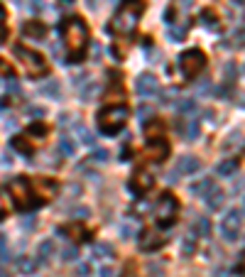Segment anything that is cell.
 Masks as SVG:
<instances>
[{"label": "cell", "instance_id": "cell-1", "mask_svg": "<svg viewBox=\"0 0 245 277\" xmlns=\"http://www.w3.org/2000/svg\"><path fill=\"white\" fill-rule=\"evenodd\" d=\"M61 37L66 47V59L69 61H81L84 52L89 47V27L81 18H66L61 25Z\"/></svg>", "mask_w": 245, "mask_h": 277}, {"label": "cell", "instance_id": "cell-2", "mask_svg": "<svg viewBox=\"0 0 245 277\" xmlns=\"http://www.w3.org/2000/svg\"><path fill=\"white\" fill-rule=\"evenodd\" d=\"M8 189H10V194L15 199V206L20 211H30V209H35V206L42 203V199L32 194V182L27 177H13L8 182Z\"/></svg>", "mask_w": 245, "mask_h": 277}, {"label": "cell", "instance_id": "cell-3", "mask_svg": "<svg viewBox=\"0 0 245 277\" xmlns=\"http://www.w3.org/2000/svg\"><path fill=\"white\" fill-rule=\"evenodd\" d=\"M142 13V3L140 0H128L113 18V30L120 35H132L137 27V18Z\"/></svg>", "mask_w": 245, "mask_h": 277}, {"label": "cell", "instance_id": "cell-4", "mask_svg": "<svg viewBox=\"0 0 245 277\" xmlns=\"http://www.w3.org/2000/svg\"><path fill=\"white\" fill-rule=\"evenodd\" d=\"M13 52H15V56L20 59V64L25 66L27 76L37 79V76H44L47 72H49V66H47L44 56L39 54V52H35V49H30V47H22V44H18Z\"/></svg>", "mask_w": 245, "mask_h": 277}, {"label": "cell", "instance_id": "cell-5", "mask_svg": "<svg viewBox=\"0 0 245 277\" xmlns=\"http://www.w3.org/2000/svg\"><path fill=\"white\" fill-rule=\"evenodd\" d=\"M128 120V108L125 106H108L98 113V130L106 135H115Z\"/></svg>", "mask_w": 245, "mask_h": 277}, {"label": "cell", "instance_id": "cell-6", "mask_svg": "<svg viewBox=\"0 0 245 277\" xmlns=\"http://www.w3.org/2000/svg\"><path fill=\"white\" fill-rule=\"evenodd\" d=\"M204 66H206V56H204L201 49H187L184 54L179 56V72L189 81H194L196 76L201 74Z\"/></svg>", "mask_w": 245, "mask_h": 277}, {"label": "cell", "instance_id": "cell-7", "mask_svg": "<svg viewBox=\"0 0 245 277\" xmlns=\"http://www.w3.org/2000/svg\"><path fill=\"white\" fill-rule=\"evenodd\" d=\"M177 214H179V201L172 194H162L154 203V221L159 226H172L177 221Z\"/></svg>", "mask_w": 245, "mask_h": 277}, {"label": "cell", "instance_id": "cell-8", "mask_svg": "<svg viewBox=\"0 0 245 277\" xmlns=\"http://www.w3.org/2000/svg\"><path fill=\"white\" fill-rule=\"evenodd\" d=\"M240 228H243V209L228 211L223 223H221V236H223V240H228V243L238 240L240 238Z\"/></svg>", "mask_w": 245, "mask_h": 277}, {"label": "cell", "instance_id": "cell-9", "mask_svg": "<svg viewBox=\"0 0 245 277\" xmlns=\"http://www.w3.org/2000/svg\"><path fill=\"white\" fill-rule=\"evenodd\" d=\"M145 155L150 157L152 162H165V157L170 155V143L165 135H150L147 145H145Z\"/></svg>", "mask_w": 245, "mask_h": 277}, {"label": "cell", "instance_id": "cell-10", "mask_svg": "<svg viewBox=\"0 0 245 277\" xmlns=\"http://www.w3.org/2000/svg\"><path fill=\"white\" fill-rule=\"evenodd\" d=\"M167 243V238L162 236V233H157V231H142V236L137 240V245H140V250H157V248H162Z\"/></svg>", "mask_w": 245, "mask_h": 277}, {"label": "cell", "instance_id": "cell-11", "mask_svg": "<svg viewBox=\"0 0 245 277\" xmlns=\"http://www.w3.org/2000/svg\"><path fill=\"white\" fill-rule=\"evenodd\" d=\"M152 184H154V179L150 177V172H145V169H137L130 179V189L135 194H145L147 189H152Z\"/></svg>", "mask_w": 245, "mask_h": 277}, {"label": "cell", "instance_id": "cell-12", "mask_svg": "<svg viewBox=\"0 0 245 277\" xmlns=\"http://www.w3.org/2000/svg\"><path fill=\"white\" fill-rule=\"evenodd\" d=\"M135 91L140 93V96H152V93L157 91V76L140 74L135 79Z\"/></svg>", "mask_w": 245, "mask_h": 277}, {"label": "cell", "instance_id": "cell-13", "mask_svg": "<svg viewBox=\"0 0 245 277\" xmlns=\"http://www.w3.org/2000/svg\"><path fill=\"white\" fill-rule=\"evenodd\" d=\"M199 167H201V162H199L194 155H184V157H179V162H177V167H174V172H179V174H194Z\"/></svg>", "mask_w": 245, "mask_h": 277}, {"label": "cell", "instance_id": "cell-14", "mask_svg": "<svg viewBox=\"0 0 245 277\" xmlns=\"http://www.w3.org/2000/svg\"><path fill=\"white\" fill-rule=\"evenodd\" d=\"M204 199H206V206L211 209V211H216V209H221L223 206V189H218V186L213 184L211 189H208L206 194H204Z\"/></svg>", "mask_w": 245, "mask_h": 277}, {"label": "cell", "instance_id": "cell-15", "mask_svg": "<svg viewBox=\"0 0 245 277\" xmlns=\"http://www.w3.org/2000/svg\"><path fill=\"white\" fill-rule=\"evenodd\" d=\"M22 35L27 39H44L47 30H44V25H39L37 20H32V22H27V25L22 27Z\"/></svg>", "mask_w": 245, "mask_h": 277}, {"label": "cell", "instance_id": "cell-16", "mask_svg": "<svg viewBox=\"0 0 245 277\" xmlns=\"http://www.w3.org/2000/svg\"><path fill=\"white\" fill-rule=\"evenodd\" d=\"M196 233L194 231H189L187 236H184V240H182V253H184V258H191L194 253H196Z\"/></svg>", "mask_w": 245, "mask_h": 277}, {"label": "cell", "instance_id": "cell-17", "mask_svg": "<svg viewBox=\"0 0 245 277\" xmlns=\"http://www.w3.org/2000/svg\"><path fill=\"white\" fill-rule=\"evenodd\" d=\"M18 272L20 275H35L37 272V260L35 258H20L18 260Z\"/></svg>", "mask_w": 245, "mask_h": 277}, {"label": "cell", "instance_id": "cell-18", "mask_svg": "<svg viewBox=\"0 0 245 277\" xmlns=\"http://www.w3.org/2000/svg\"><path fill=\"white\" fill-rule=\"evenodd\" d=\"M235 169H238V162H235V160H226V162H221V165L216 167V174H218V177H228V179H230V177L235 174Z\"/></svg>", "mask_w": 245, "mask_h": 277}, {"label": "cell", "instance_id": "cell-19", "mask_svg": "<svg viewBox=\"0 0 245 277\" xmlns=\"http://www.w3.org/2000/svg\"><path fill=\"white\" fill-rule=\"evenodd\" d=\"M213 184H216V182H213L211 177H204V179H199V182H194V184H191V194H196V196H204V194H206V191H208V189H211Z\"/></svg>", "mask_w": 245, "mask_h": 277}, {"label": "cell", "instance_id": "cell-20", "mask_svg": "<svg viewBox=\"0 0 245 277\" xmlns=\"http://www.w3.org/2000/svg\"><path fill=\"white\" fill-rule=\"evenodd\" d=\"M59 152H61L64 157H74V152H76L74 140L66 137V135H61V137H59Z\"/></svg>", "mask_w": 245, "mask_h": 277}, {"label": "cell", "instance_id": "cell-21", "mask_svg": "<svg viewBox=\"0 0 245 277\" xmlns=\"http://www.w3.org/2000/svg\"><path fill=\"white\" fill-rule=\"evenodd\" d=\"M94 255L96 258H113V245L111 243H96Z\"/></svg>", "mask_w": 245, "mask_h": 277}, {"label": "cell", "instance_id": "cell-22", "mask_svg": "<svg viewBox=\"0 0 245 277\" xmlns=\"http://www.w3.org/2000/svg\"><path fill=\"white\" fill-rule=\"evenodd\" d=\"M191 231L196 233V236H208V231H211V223H208V219L206 216H201L199 221L191 226Z\"/></svg>", "mask_w": 245, "mask_h": 277}, {"label": "cell", "instance_id": "cell-23", "mask_svg": "<svg viewBox=\"0 0 245 277\" xmlns=\"http://www.w3.org/2000/svg\"><path fill=\"white\" fill-rule=\"evenodd\" d=\"M39 91L47 93V96H52V98H59V96H61V89H59L57 81H47L44 86H39Z\"/></svg>", "mask_w": 245, "mask_h": 277}, {"label": "cell", "instance_id": "cell-24", "mask_svg": "<svg viewBox=\"0 0 245 277\" xmlns=\"http://www.w3.org/2000/svg\"><path fill=\"white\" fill-rule=\"evenodd\" d=\"M52 253H54V243H52V240H42V243H39V258L49 260Z\"/></svg>", "mask_w": 245, "mask_h": 277}, {"label": "cell", "instance_id": "cell-25", "mask_svg": "<svg viewBox=\"0 0 245 277\" xmlns=\"http://www.w3.org/2000/svg\"><path fill=\"white\" fill-rule=\"evenodd\" d=\"M177 111L179 113H194L196 111V103H194L191 98H182V101H177Z\"/></svg>", "mask_w": 245, "mask_h": 277}, {"label": "cell", "instance_id": "cell-26", "mask_svg": "<svg viewBox=\"0 0 245 277\" xmlns=\"http://www.w3.org/2000/svg\"><path fill=\"white\" fill-rule=\"evenodd\" d=\"M201 22H204L206 27H211V30H213V27H218V18H216L211 10H204V13H201Z\"/></svg>", "mask_w": 245, "mask_h": 277}, {"label": "cell", "instance_id": "cell-27", "mask_svg": "<svg viewBox=\"0 0 245 277\" xmlns=\"http://www.w3.org/2000/svg\"><path fill=\"white\" fill-rule=\"evenodd\" d=\"M184 35H187V25H179V27H172L170 30V39H174V42H182Z\"/></svg>", "mask_w": 245, "mask_h": 277}, {"label": "cell", "instance_id": "cell-28", "mask_svg": "<svg viewBox=\"0 0 245 277\" xmlns=\"http://www.w3.org/2000/svg\"><path fill=\"white\" fill-rule=\"evenodd\" d=\"M30 135H32V140H44V135H47V128L44 125H32V128L27 130Z\"/></svg>", "mask_w": 245, "mask_h": 277}, {"label": "cell", "instance_id": "cell-29", "mask_svg": "<svg viewBox=\"0 0 245 277\" xmlns=\"http://www.w3.org/2000/svg\"><path fill=\"white\" fill-rule=\"evenodd\" d=\"M78 258V250H76L74 245H69V248H64L61 250V260H66V262H71V260Z\"/></svg>", "mask_w": 245, "mask_h": 277}, {"label": "cell", "instance_id": "cell-30", "mask_svg": "<svg viewBox=\"0 0 245 277\" xmlns=\"http://www.w3.org/2000/svg\"><path fill=\"white\" fill-rule=\"evenodd\" d=\"M76 130L81 132V143H86V145H94V135H91L89 130L84 128V125H76Z\"/></svg>", "mask_w": 245, "mask_h": 277}, {"label": "cell", "instance_id": "cell-31", "mask_svg": "<svg viewBox=\"0 0 245 277\" xmlns=\"http://www.w3.org/2000/svg\"><path fill=\"white\" fill-rule=\"evenodd\" d=\"M184 135H187V140H196V135H199V123H196V120H191Z\"/></svg>", "mask_w": 245, "mask_h": 277}, {"label": "cell", "instance_id": "cell-32", "mask_svg": "<svg viewBox=\"0 0 245 277\" xmlns=\"http://www.w3.org/2000/svg\"><path fill=\"white\" fill-rule=\"evenodd\" d=\"M96 89H98L96 84H89V86L81 91V101H91V98H94V93H96Z\"/></svg>", "mask_w": 245, "mask_h": 277}, {"label": "cell", "instance_id": "cell-33", "mask_svg": "<svg viewBox=\"0 0 245 277\" xmlns=\"http://www.w3.org/2000/svg\"><path fill=\"white\" fill-rule=\"evenodd\" d=\"M8 89H10V93L15 98H20V86H18V81H15V76H8Z\"/></svg>", "mask_w": 245, "mask_h": 277}, {"label": "cell", "instance_id": "cell-34", "mask_svg": "<svg viewBox=\"0 0 245 277\" xmlns=\"http://www.w3.org/2000/svg\"><path fill=\"white\" fill-rule=\"evenodd\" d=\"M5 35H8V27H5V8L0 5V42L5 39Z\"/></svg>", "mask_w": 245, "mask_h": 277}, {"label": "cell", "instance_id": "cell-35", "mask_svg": "<svg viewBox=\"0 0 245 277\" xmlns=\"http://www.w3.org/2000/svg\"><path fill=\"white\" fill-rule=\"evenodd\" d=\"M91 160H94V162H106V160H108V150H96L94 155H91Z\"/></svg>", "mask_w": 245, "mask_h": 277}, {"label": "cell", "instance_id": "cell-36", "mask_svg": "<svg viewBox=\"0 0 245 277\" xmlns=\"http://www.w3.org/2000/svg\"><path fill=\"white\" fill-rule=\"evenodd\" d=\"M13 145H15L18 150H22L25 155H30V152H32V150H30V145H27V143H25L22 137H15V140H13Z\"/></svg>", "mask_w": 245, "mask_h": 277}, {"label": "cell", "instance_id": "cell-37", "mask_svg": "<svg viewBox=\"0 0 245 277\" xmlns=\"http://www.w3.org/2000/svg\"><path fill=\"white\" fill-rule=\"evenodd\" d=\"M174 96H177V89H167V91L162 93V98H159V101L167 106V103H172V101H174Z\"/></svg>", "mask_w": 245, "mask_h": 277}, {"label": "cell", "instance_id": "cell-38", "mask_svg": "<svg viewBox=\"0 0 245 277\" xmlns=\"http://www.w3.org/2000/svg\"><path fill=\"white\" fill-rule=\"evenodd\" d=\"M89 214H91V211H89L86 206H81V209H74V211H71L74 219H89Z\"/></svg>", "mask_w": 245, "mask_h": 277}, {"label": "cell", "instance_id": "cell-39", "mask_svg": "<svg viewBox=\"0 0 245 277\" xmlns=\"http://www.w3.org/2000/svg\"><path fill=\"white\" fill-rule=\"evenodd\" d=\"M76 277H89V265H84V262H81V265L76 267Z\"/></svg>", "mask_w": 245, "mask_h": 277}, {"label": "cell", "instance_id": "cell-40", "mask_svg": "<svg viewBox=\"0 0 245 277\" xmlns=\"http://www.w3.org/2000/svg\"><path fill=\"white\" fill-rule=\"evenodd\" d=\"M233 39H235V47H240V44H243V27H238V30H235Z\"/></svg>", "mask_w": 245, "mask_h": 277}, {"label": "cell", "instance_id": "cell-41", "mask_svg": "<svg viewBox=\"0 0 245 277\" xmlns=\"http://www.w3.org/2000/svg\"><path fill=\"white\" fill-rule=\"evenodd\" d=\"M30 113H32L35 118H42V115H44V108H42V106H32V108H30Z\"/></svg>", "mask_w": 245, "mask_h": 277}, {"label": "cell", "instance_id": "cell-42", "mask_svg": "<svg viewBox=\"0 0 245 277\" xmlns=\"http://www.w3.org/2000/svg\"><path fill=\"white\" fill-rule=\"evenodd\" d=\"M101 277H115V272L111 270V267H101V272H98Z\"/></svg>", "mask_w": 245, "mask_h": 277}, {"label": "cell", "instance_id": "cell-43", "mask_svg": "<svg viewBox=\"0 0 245 277\" xmlns=\"http://www.w3.org/2000/svg\"><path fill=\"white\" fill-rule=\"evenodd\" d=\"M0 72H3V74H5V76H13V72H10V66H8L5 61H0Z\"/></svg>", "mask_w": 245, "mask_h": 277}, {"label": "cell", "instance_id": "cell-44", "mask_svg": "<svg viewBox=\"0 0 245 277\" xmlns=\"http://www.w3.org/2000/svg\"><path fill=\"white\" fill-rule=\"evenodd\" d=\"M213 277H228V272H226V270H223V267H218V270L213 272Z\"/></svg>", "mask_w": 245, "mask_h": 277}, {"label": "cell", "instance_id": "cell-45", "mask_svg": "<svg viewBox=\"0 0 245 277\" xmlns=\"http://www.w3.org/2000/svg\"><path fill=\"white\" fill-rule=\"evenodd\" d=\"M125 277H135V275H132V265H128V267H125Z\"/></svg>", "mask_w": 245, "mask_h": 277}, {"label": "cell", "instance_id": "cell-46", "mask_svg": "<svg viewBox=\"0 0 245 277\" xmlns=\"http://www.w3.org/2000/svg\"><path fill=\"white\" fill-rule=\"evenodd\" d=\"M0 219H5V209H3V199H0Z\"/></svg>", "mask_w": 245, "mask_h": 277}, {"label": "cell", "instance_id": "cell-47", "mask_svg": "<svg viewBox=\"0 0 245 277\" xmlns=\"http://www.w3.org/2000/svg\"><path fill=\"white\" fill-rule=\"evenodd\" d=\"M179 3H182L184 8H189V5H191V0H179Z\"/></svg>", "mask_w": 245, "mask_h": 277}, {"label": "cell", "instance_id": "cell-48", "mask_svg": "<svg viewBox=\"0 0 245 277\" xmlns=\"http://www.w3.org/2000/svg\"><path fill=\"white\" fill-rule=\"evenodd\" d=\"M71 3H74V0H61V5H71Z\"/></svg>", "mask_w": 245, "mask_h": 277}, {"label": "cell", "instance_id": "cell-49", "mask_svg": "<svg viewBox=\"0 0 245 277\" xmlns=\"http://www.w3.org/2000/svg\"><path fill=\"white\" fill-rule=\"evenodd\" d=\"M0 277H8V275H5V272H0Z\"/></svg>", "mask_w": 245, "mask_h": 277}, {"label": "cell", "instance_id": "cell-50", "mask_svg": "<svg viewBox=\"0 0 245 277\" xmlns=\"http://www.w3.org/2000/svg\"><path fill=\"white\" fill-rule=\"evenodd\" d=\"M0 111H3V101H0Z\"/></svg>", "mask_w": 245, "mask_h": 277}]
</instances>
